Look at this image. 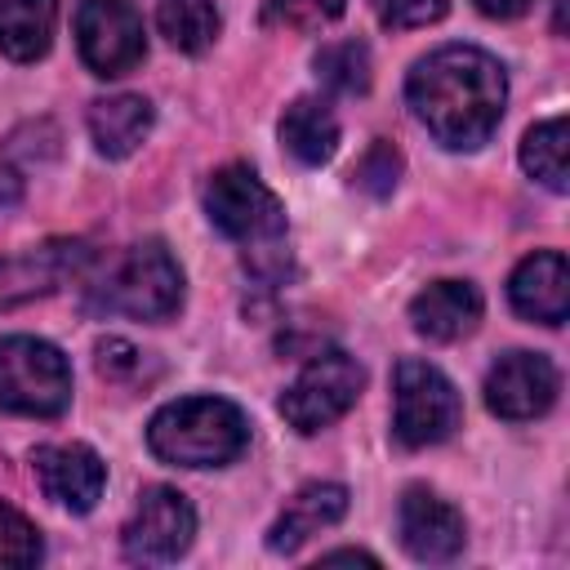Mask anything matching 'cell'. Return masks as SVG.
Instances as JSON below:
<instances>
[{
  "mask_svg": "<svg viewBox=\"0 0 570 570\" xmlns=\"http://www.w3.org/2000/svg\"><path fill=\"white\" fill-rule=\"evenodd\" d=\"M18 196H22V178H18L9 165H0V200H4V205H13Z\"/></svg>",
  "mask_w": 570,
  "mask_h": 570,
  "instance_id": "f1b7e54d",
  "label": "cell"
},
{
  "mask_svg": "<svg viewBox=\"0 0 570 570\" xmlns=\"http://www.w3.org/2000/svg\"><path fill=\"white\" fill-rule=\"evenodd\" d=\"M85 263H89V245L85 240H45L40 249L0 258V312L53 294Z\"/></svg>",
  "mask_w": 570,
  "mask_h": 570,
  "instance_id": "7c38bea8",
  "label": "cell"
},
{
  "mask_svg": "<svg viewBox=\"0 0 570 570\" xmlns=\"http://www.w3.org/2000/svg\"><path fill=\"white\" fill-rule=\"evenodd\" d=\"M71 405V365L67 356L31 334L0 338V410L58 419Z\"/></svg>",
  "mask_w": 570,
  "mask_h": 570,
  "instance_id": "277c9868",
  "label": "cell"
},
{
  "mask_svg": "<svg viewBox=\"0 0 570 570\" xmlns=\"http://www.w3.org/2000/svg\"><path fill=\"white\" fill-rule=\"evenodd\" d=\"M396 534H401V548L414 557V561H428V566H441V561H454L468 543V525H463V512L454 503H445L441 494H432L428 485H410L396 503Z\"/></svg>",
  "mask_w": 570,
  "mask_h": 570,
  "instance_id": "8fae6325",
  "label": "cell"
},
{
  "mask_svg": "<svg viewBox=\"0 0 570 570\" xmlns=\"http://www.w3.org/2000/svg\"><path fill=\"white\" fill-rule=\"evenodd\" d=\"M36 481L45 490V499L71 508V512H89L102 499L107 485V463L98 459V450L71 441V445H40L31 454Z\"/></svg>",
  "mask_w": 570,
  "mask_h": 570,
  "instance_id": "4fadbf2b",
  "label": "cell"
},
{
  "mask_svg": "<svg viewBox=\"0 0 570 570\" xmlns=\"http://www.w3.org/2000/svg\"><path fill=\"white\" fill-rule=\"evenodd\" d=\"M316 80L334 94H365L370 89V49L361 40H334L316 58Z\"/></svg>",
  "mask_w": 570,
  "mask_h": 570,
  "instance_id": "7402d4cb",
  "label": "cell"
},
{
  "mask_svg": "<svg viewBox=\"0 0 570 570\" xmlns=\"http://www.w3.org/2000/svg\"><path fill=\"white\" fill-rule=\"evenodd\" d=\"M463 419L459 392L454 383L428 365L405 356L392 374V432L405 450H423V445H441L445 436H454Z\"/></svg>",
  "mask_w": 570,
  "mask_h": 570,
  "instance_id": "8992f818",
  "label": "cell"
},
{
  "mask_svg": "<svg viewBox=\"0 0 570 570\" xmlns=\"http://www.w3.org/2000/svg\"><path fill=\"white\" fill-rule=\"evenodd\" d=\"M156 27L178 53H205L218 40L214 0H156Z\"/></svg>",
  "mask_w": 570,
  "mask_h": 570,
  "instance_id": "44dd1931",
  "label": "cell"
},
{
  "mask_svg": "<svg viewBox=\"0 0 570 570\" xmlns=\"http://www.w3.org/2000/svg\"><path fill=\"white\" fill-rule=\"evenodd\" d=\"M566 156H570V125H566V116H552V120L534 125L521 138V169L534 183H543L548 191H566L570 187Z\"/></svg>",
  "mask_w": 570,
  "mask_h": 570,
  "instance_id": "ffe728a7",
  "label": "cell"
},
{
  "mask_svg": "<svg viewBox=\"0 0 570 570\" xmlns=\"http://www.w3.org/2000/svg\"><path fill=\"white\" fill-rule=\"evenodd\" d=\"M45 552L40 530L9 503H0V570H27Z\"/></svg>",
  "mask_w": 570,
  "mask_h": 570,
  "instance_id": "603a6c76",
  "label": "cell"
},
{
  "mask_svg": "<svg viewBox=\"0 0 570 570\" xmlns=\"http://www.w3.org/2000/svg\"><path fill=\"white\" fill-rule=\"evenodd\" d=\"M281 147L298 165H325L338 151V120L321 98H294L281 116Z\"/></svg>",
  "mask_w": 570,
  "mask_h": 570,
  "instance_id": "d6986e66",
  "label": "cell"
},
{
  "mask_svg": "<svg viewBox=\"0 0 570 570\" xmlns=\"http://www.w3.org/2000/svg\"><path fill=\"white\" fill-rule=\"evenodd\" d=\"M508 298L525 321L539 325H561L570 312V267L561 249H539L517 263L508 281Z\"/></svg>",
  "mask_w": 570,
  "mask_h": 570,
  "instance_id": "5bb4252c",
  "label": "cell"
},
{
  "mask_svg": "<svg viewBox=\"0 0 570 570\" xmlns=\"http://www.w3.org/2000/svg\"><path fill=\"white\" fill-rule=\"evenodd\" d=\"M138 347L134 343H125V338H102L98 343V370L107 374V379H120V374H129V370H138Z\"/></svg>",
  "mask_w": 570,
  "mask_h": 570,
  "instance_id": "4316f807",
  "label": "cell"
},
{
  "mask_svg": "<svg viewBox=\"0 0 570 570\" xmlns=\"http://www.w3.org/2000/svg\"><path fill=\"white\" fill-rule=\"evenodd\" d=\"M76 45L94 76H125L147 58L142 18L125 0H80Z\"/></svg>",
  "mask_w": 570,
  "mask_h": 570,
  "instance_id": "9c48e42d",
  "label": "cell"
},
{
  "mask_svg": "<svg viewBox=\"0 0 570 570\" xmlns=\"http://www.w3.org/2000/svg\"><path fill=\"white\" fill-rule=\"evenodd\" d=\"M347 9V0H267L263 22L267 27H289V31H316L334 22Z\"/></svg>",
  "mask_w": 570,
  "mask_h": 570,
  "instance_id": "d4e9b609",
  "label": "cell"
},
{
  "mask_svg": "<svg viewBox=\"0 0 570 570\" xmlns=\"http://www.w3.org/2000/svg\"><path fill=\"white\" fill-rule=\"evenodd\" d=\"M321 561H325V566H334V561H361V566H379V557H370V552H361V548H338V552H325Z\"/></svg>",
  "mask_w": 570,
  "mask_h": 570,
  "instance_id": "f546056e",
  "label": "cell"
},
{
  "mask_svg": "<svg viewBox=\"0 0 570 570\" xmlns=\"http://www.w3.org/2000/svg\"><path fill=\"white\" fill-rule=\"evenodd\" d=\"M530 4H534V0H476V9H481L485 18H521Z\"/></svg>",
  "mask_w": 570,
  "mask_h": 570,
  "instance_id": "83f0119b",
  "label": "cell"
},
{
  "mask_svg": "<svg viewBox=\"0 0 570 570\" xmlns=\"http://www.w3.org/2000/svg\"><path fill=\"white\" fill-rule=\"evenodd\" d=\"M205 214L223 236L240 240L245 254L285 240V205L249 165H223L209 174Z\"/></svg>",
  "mask_w": 570,
  "mask_h": 570,
  "instance_id": "5b68a950",
  "label": "cell"
},
{
  "mask_svg": "<svg viewBox=\"0 0 570 570\" xmlns=\"http://www.w3.org/2000/svg\"><path fill=\"white\" fill-rule=\"evenodd\" d=\"M557 387V365L543 352H508L485 374V405L508 423H525L552 410Z\"/></svg>",
  "mask_w": 570,
  "mask_h": 570,
  "instance_id": "30bf717a",
  "label": "cell"
},
{
  "mask_svg": "<svg viewBox=\"0 0 570 570\" xmlns=\"http://www.w3.org/2000/svg\"><path fill=\"white\" fill-rule=\"evenodd\" d=\"M361 387H365V370H361L356 356L334 352V347L330 352H316L298 370V379L281 392V419L294 432L312 436V432L330 428L334 419H343L356 405Z\"/></svg>",
  "mask_w": 570,
  "mask_h": 570,
  "instance_id": "52a82bcc",
  "label": "cell"
},
{
  "mask_svg": "<svg viewBox=\"0 0 570 570\" xmlns=\"http://www.w3.org/2000/svg\"><path fill=\"white\" fill-rule=\"evenodd\" d=\"M191 539H196V512L187 494H178L174 485H147L138 494L134 517L120 530V548L138 566H169L191 548Z\"/></svg>",
  "mask_w": 570,
  "mask_h": 570,
  "instance_id": "ba28073f",
  "label": "cell"
},
{
  "mask_svg": "<svg viewBox=\"0 0 570 570\" xmlns=\"http://www.w3.org/2000/svg\"><path fill=\"white\" fill-rule=\"evenodd\" d=\"M343 512H347V490H343L338 481H312V485H303V490L285 503V512L272 521L267 548L289 557V552H298L312 534H321V530H330L334 521H343Z\"/></svg>",
  "mask_w": 570,
  "mask_h": 570,
  "instance_id": "2e32d148",
  "label": "cell"
},
{
  "mask_svg": "<svg viewBox=\"0 0 570 570\" xmlns=\"http://www.w3.org/2000/svg\"><path fill=\"white\" fill-rule=\"evenodd\" d=\"M58 27V0H0V53L36 62L49 53Z\"/></svg>",
  "mask_w": 570,
  "mask_h": 570,
  "instance_id": "ac0fdd59",
  "label": "cell"
},
{
  "mask_svg": "<svg viewBox=\"0 0 570 570\" xmlns=\"http://www.w3.org/2000/svg\"><path fill=\"white\" fill-rule=\"evenodd\" d=\"M352 183L365 191V196H374V200H383V196H392L396 191V183H401V151L392 147V142H370V151L356 160V174H352Z\"/></svg>",
  "mask_w": 570,
  "mask_h": 570,
  "instance_id": "cb8c5ba5",
  "label": "cell"
},
{
  "mask_svg": "<svg viewBox=\"0 0 570 570\" xmlns=\"http://www.w3.org/2000/svg\"><path fill=\"white\" fill-rule=\"evenodd\" d=\"M89 303L98 312H120L134 321H169L183 307V267L160 240L129 245L94 285Z\"/></svg>",
  "mask_w": 570,
  "mask_h": 570,
  "instance_id": "3957f363",
  "label": "cell"
},
{
  "mask_svg": "<svg viewBox=\"0 0 570 570\" xmlns=\"http://www.w3.org/2000/svg\"><path fill=\"white\" fill-rule=\"evenodd\" d=\"M147 445L174 468H223L249 445V419L227 396H183L151 414Z\"/></svg>",
  "mask_w": 570,
  "mask_h": 570,
  "instance_id": "7a4b0ae2",
  "label": "cell"
},
{
  "mask_svg": "<svg viewBox=\"0 0 570 570\" xmlns=\"http://www.w3.org/2000/svg\"><path fill=\"white\" fill-rule=\"evenodd\" d=\"M374 18L392 31H410V27H428L436 18H445L450 0H370Z\"/></svg>",
  "mask_w": 570,
  "mask_h": 570,
  "instance_id": "484cf974",
  "label": "cell"
},
{
  "mask_svg": "<svg viewBox=\"0 0 570 570\" xmlns=\"http://www.w3.org/2000/svg\"><path fill=\"white\" fill-rule=\"evenodd\" d=\"M151 120H156V111H151V102L142 94L98 98L89 107V138L107 160H125L147 142Z\"/></svg>",
  "mask_w": 570,
  "mask_h": 570,
  "instance_id": "e0dca14e",
  "label": "cell"
},
{
  "mask_svg": "<svg viewBox=\"0 0 570 570\" xmlns=\"http://www.w3.org/2000/svg\"><path fill=\"white\" fill-rule=\"evenodd\" d=\"M410 321L432 343H459L481 321V289L472 281H432L410 298Z\"/></svg>",
  "mask_w": 570,
  "mask_h": 570,
  "instance_id": "9a60e30c",
  "label": "cell"
},
{
  "mask_svg": "<svg viewBox=\"0 0 570 570\" xmlns=\"http://www.w3.org/2000/svg\"><path fill=\"white\" fill-rule=\"evenodd\" d=\"M410 111L419 125L450 151H472L481 147L508 102V76L494 53L476 45H441L428 58L414 62L405 80Z\"/></svg>",
  "mask_w": 570,
  "mask_h": 570,
  "instance_id": "6da1fadb",
  "label": "cell"
}]
</instances>
